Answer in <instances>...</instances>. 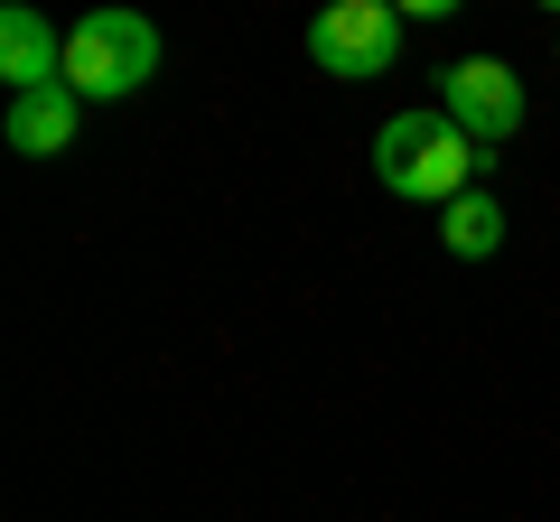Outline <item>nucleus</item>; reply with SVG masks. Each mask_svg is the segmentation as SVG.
Returning <instances> with one entry per match:
<instances>
[{
  "label": "nucleus",
  "instance_id": "nucleus-1",
  "mask_svg": "<svg viewBox=\"0 0 560 522\" xmlns=\"http://www.w3.org/2000/svg\"><path fill=\"white\" fill-rule=\"evenodd\" d=\"M486 168V150L467 141L448 112H393L374 131V178L393 187V197H411V205H448V197H467V178Z\"/></svg>",
  "mask_w": 560,
  "mask_h": 522
},
{
  "label": "nucleus",
  "instance_id": "nucleus-2",
  "mask_svg": "<svg viewBox=\"0 0 560 522\" xmlns=\"http://www.w3.org/2000/svg\"><path fill=\"white\" fill-rule=\"evenodd\" d=\"M160 75V28L140 10H84L66 28V94L75 103H121Z\"/></svg>",
  "mask_w": 560,
  "mask_h": 522
},
{
  "label": "nucleus",
  "instance_id": "nucleus-3",
  "mask_svg": "<svg viewBox=\"0 0 560 522\" xmlns=\"http://www.w3.org/2000/svg\"><path fill=\"white\" fill-rule=\"evenodd\" d=\"M393 57H401V10L393 0H337V10L308 20V66H318V75L364 84V75H383Z\"/></svg>",
  "mask_w": 560,
  "mask_h": 522
},
{
  "label": "nucleus",
  "instance_id": "nucleus-4",
  "mask_svg": "<svg viewBox=\"0 0 560 522\" xmlns=\"http://www.w3.org/2000/svg\"><path fill=\"white\" fill-rule=\"evenodd\" d=\"M440 112L458 121L477 150H504L523 131V75H514V66H495V57H467V66H448V75H440Z\"/></svg>",
  "mask_w": 560,
  "mask_h": 522
},
{
  "label": "nucleus",
  "instance_id": "nucleus-5",
  "mask_svg": "<svg viewBox=\"0 0 560 522\" xmlns=\"http://www.w3.org/2000/svg\"><path fill=\"white\" fill-rule=\"evenodd\" d=\"M0 75H10V94H47V84H66V38L28 10V0L0 10Z\"/></svg>",
  "mask_w": 560,
  "mask_h": 522
},
{
  "label": "nucleus",
  "instance_id": "nucleus-6",
  "mask_svg": "<svg viewBox=\"0 0 560 522\" xmlns=\"http://www.w3.org/2000/svg\"><path fill=\"white\" fill-rule=\"evenodd\" d=\"M75 121H84V103L66 94V84H47V94H20V103H10L0 141L20 150V159H66V150H75Z\"/></svg>",
  "mask_w": 560,
  "mask_h": 522
},
{
  "label": "nucleus",
  "instance_id": "nucleus-7",
  "mask_svg": "<svg viewBox=\"0 0 560 522\" xmlns=\"http://www.w3.org/2000/svg\"><path fill=\"white\" fill-rule=\"evenodd\" d=\"M440 242H448L458 261H486V252L504 242V205L477 197V187H467V197H448V205H440Z\"/></svg>",
  "mask_w": 560,
  "mask_h": 522
}]
</instances>
